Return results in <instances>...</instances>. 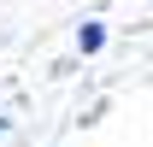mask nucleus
<instances>
[{
	"label": "nucleus",
	"instance_id": "f257e3e1",
	"mask_svg": "<svg viewBox=\"0 0 153 147\" xmlns=\"http://www.w3.org/2000/svg\"><path fill=\"white\" fill-rule=\"evenodd\" d=\"M76 47H82V53H100V47H106V24H82V30H76Z\"/></svg>",
	"mask_w": 153,
	"mask_h": 147
}]
</instances>
